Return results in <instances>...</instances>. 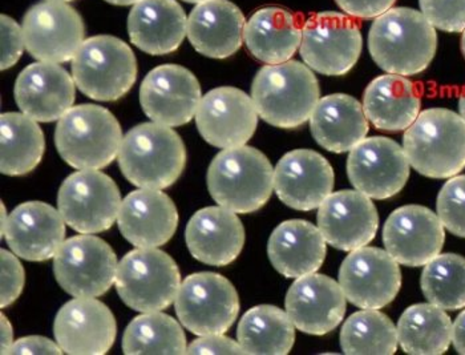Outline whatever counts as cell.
Instances as JSON below:
<instances>
[{"label": "cell", "instance_id": "1", "mask_svg": "<svg viewBox=\"0 0 465 355\" xmlns=\"http://www.w3.org/2000/svg\"><path fill=\"white\" fill-rule=\"evenodd\" d=\"M369 50L375 64L387 74L419 75L436 55L438 34L423 14L413 8L394 7L372 23Z\"/></svg>", "mask_w": 465, "mask_h": 355}, {"label": "cell", "instance_id": "2", "mask_svg": "<svg viewBox=\"0 0 465 355\" xmlns=\"http://www.w3.org/2000/svg\"><path fill=\"white\" fill-rule=\"evenodd\" d=\"M321 88L309 65L289 60L261 68L252 85L258 116L282 130L302 127L320 102Z\"/></svg>", "mask_w": 465, "mask_h": 355}, {"label": "cell", "instance_id": "3", "mask_svg": "<svg viewBox=\"0 0 465 355\" xmlns=\"http://www.w3.org/2000/svg\"><path fill=\"white\" fill-rule=\"evenodd\" d=\"M403 150L410 165L423 176H458L465 168V122L447 108L423 111L404 132Z\"/></svg>", "mask_w": 465, "mask_h": 355}, {"label": "cell", "instance_id": "4", "mask_svg": "<svg viewBox=\"0 0 465 355\" xmlns=\"http://www.w3.org/2000/svg\"><path fill=\"white\" fill-rule=\"evenodd\" d=\"M186 150L171 127L143 123L132 128L123 139L119 165L131 184L145 189L172 187L183 174Z\"/></svg>", "mask_w": 465, "mask_h": 355}, {"label": "cell", "instance_id": "5", "mask_svg": "<svg viewBox=\"0 0 465 355\" xmlns=\"http://www.w3.org/2000/svg\"><path fill=\"white\" fill-rule=\"evenodd\" d=\"M274 188V169L255 148H228L214 157L208 169V189L218 205L234 213L260 211Z\"/></svg>", "mask_w": 465, "mask_h": 355}, {"label": "cell", "instance_id": "6", "mask_svg": "<svg viewBox=\"0 0 465 355\" xmlns=\"http://www.w3.org/2000/svg\"><path fill=\"white\" fill-rule=\"evenodd\" d=\"M119 122L107 108L94 104L72 107L57 123L54 144L62 159L79 171L108 167L122 148Z\"/></svg>", "mask_w": 465, "mask_h": 355}, {"label": "cell", "instance_id": "7", "mask_svg": "<svg viewBox=\"0 0 465 355\" xmlns=\"http://www.w3.org/2000/svg\"><path fill=\"white\" fill-rule=\"evenodd\" d=\"M72 76L80 93L97 102H116L137 80V60L123 40L99 35L84 40L72 60Z\"/></svg>", "mask_w": 465, "mask_h": 355}, {"label": "cell", "instance_id": "8", "mask_svg": "<svg viewBox=\"0 0 465 355\" xmlns=\"http://www.w3.org/2000/svg\"><path fill=\"white\" fill-rule=\"evenodd\" d=\"M114 285L120 299L132 311H162L179 294L180 269L171 256L157 248L134 249L117 265Z\"/></svg>", "mask_w": 465, "mask_h": 355}, {"label": "cell", "instance_id": "9", "mask_svg": "<svg viewBox=\"0 0 465 355\" xmlns=\"http://www.w3.org/2000/svg\"><path fill=\"white\" fill-rule=\"evenodd\" d=\"M174 305L183 328L200 337L225 334L240 313V300L231 281L211 271L186 277Z\"/></svg>", "mask_w": 465, "mask_h": 355}, {"label": "cell", "instance_id": "10", "mask_svg": "<svg viewBox=\"0 0 465 355\" xmlns=\"http://www.w3.org/2000/svg\"><path fill=\"white\" fill-rule=\"evenodd\" d=\"M361 50L363 36L351 16L326 11L304 22L301 56L304 64L322 75H346L357 64Z\"/></svg>", "mask_w": 465, "mask_h": 355}, {"label": "cell", "instance_id": "11", "mask_svg": "<svg viewBox=\"0 0 465 355\" xmlns=\"http://www.w3.org/2000/svg\"><path fill=\"white\" fill-rule=\"evenodd\" d=\"M117 265L116 253L104 240L82 234L60 246L54 257V274L71 296L96 299L114 285Z\"/></svg>", "mask_w": 465, "mask_h": 355}, {"label": "cell", "instance_id": "12", "mask_svg": "<svg viewBox=\"0 0 465 355\" xmlns=\"http://www.w3.org/2000/svg\"><path fill=\"white\" fill-rule=\"evenodd\" d=\"M116 182L99 171H80L63 182L57 194V209L65 224L82 234L108 231L122 206Z\"/></svg>", "mask_w": 465, "mask_h": 355}, {"label": "cell", "instance_id": "13", "mask_svg": "<svg viewBox=\"0 0 465 355\" xmlns=\"http://www.w3.org/2000/svg\"><path fill=\"white\" fill-rule=\"evenodd\" d=\"M22 30L25 50L39 62H70L84 43V22L64 2L34 5L25 13Z\"/></svg>", "mask_w": 465, "mask_h": 355}, {"label": "cell", "instance_id": "14", "mask_svg": "<svg viewBox=\"0 0 465 355\" xmlns=\"http://www.w3.org/2000/svg\"><path fill=\"white\" fill-rule=\"evenodd\" d=\"M409 159L403 148L389 137L361 140L350 151L347 174L357 191L372 200H387L406 187Z\"/></svg>", "mask_w": 465, "mask_h": 355}, {"label": "cell", "instance_id": "15", "mask_svg": "<svg viewBox=\"0 0 465 355\" xmlns=\"http://www.w3.org/2000/svg\"><path fill=\"white\" fill-rule=\"evenodd\" d=\"M340 285L352 305L379 311L398 296L401 286V268L389 251L363 246L350 251L341 262Z\"/></svg>", "mask_w": 465, "mask_h": 355}, {"label": "cell", "instance_id": "16", "mask_svg": "<svg viewBox=\"0 0 465 355\" xmlns=\"http://www.w3.org/2000/svg\"><path fill=\"white\" fill-rule=\"evenodd\" d=\"M196 124L203 139L215 148L242 147L257 130L258 113L249 94L238 88L220 87L201 100Z\"/></svg>", "mask_w": 465, "mask_h": 355}, {"label": "cell", "instance_id": "17", "mask_svg": "<svg viewBox=\"0 0 465 355\" xmlns=\"http://www.w3.org/2000/svg\"><path fill=\"white\" fill-rule=\"evenodd\" d=\"M203 94L197 77L177 64L152 70L140 87L143 113L166 127L188 124L200 107Z\"/></svg>", "mask_w": 465, "mask_h": 355}, {"label": "cell", "instance_id": "18", "mask_svg": "<svg viewBox=\"0 0 465 355\" xmlns=\"http://www.w3.org/2000/svg\"><path fill=\"white\" fill-rule=\"evenodd\" d=\"M444 229L438 214L426 206H401L383 226V243L396 262L419 268L440 254L446 242Z\"/></svg>", "mask_w": 465, "mask_h": 355}, {"label": "cell", "instance_id": "19", "mask_svg": "<svg viewBox=\"0 0 465 355\" xmlns=\"http://www.w3.org/2000/svg\"><path fill=\"white\" fill-rule=\"evenodd\" d=\"M295 328L310 336L335 330L346 314V296L337 281L315 271L294 281L285 300Z\"/></svg>", "mask_w": 465, "mask_h": 355}, {"label": "cell", "instance_id": "20", "mask_svg": "<svg viewBox=\"0 0 465 355\" xmlns=\"http://www.w3.org/2000/svg\"><path fill=\"white\" fill-rule=\"evenodd\" d=\"M57 345L70 355H104L116 340L117 325L108 306L94 299L65 303L54 325Z\"/></svg>", "mask_w": 465, "mask_h": 355}, {"label": "cell", "instance_id": "21", "mask_svg": "<svg viewBox=\"0 0 465 355\" xmlns=\"http://www.w3.org/2000/svg\"><path fill=\"white\" fill-rule=\"evenodd\" d=\"M317 220L326 242L343 251L369 245L375 239L379 226L372 199L359 191L330 194L318 209Z\"/></svg>", "mask_w": 465, "mask_h": 355}, {"label": "cell", "instance_id": "22", "mask_svg": "<svg viewBox=\"0 0 465 355\" xmlns=\"http://www.w3.org/2000/svg\"><path fill=\"white\" fill-rule=\"evenodd\" d=\"M334 188V171L322 154L312 150L286 153L274 169L278 199L295 211L320 208Z\"/></svg>", "mask_w": 465, "mask_h": 355}, {"label": "cell", "instance_id": "23", "mask_svg": "<svg viewBox=\"0 0 465 355\" xmlns=\"http://www.w3.org/2000/svg\"><path fill=\"white\" fill-rule=\"evenodd\" d=\"M180 217L176 205L160 189L132 192L123 200L117 224L126 242L136 248H159L171 242Z\"/></svg>", "mask_w": 465, "mask_h": 355}, {"label": "cell", "instance_id": "24", "mask_svg": "<svg viewBox=\"0 0 465 355\" xmlns=\"http://www.w3.org/2000/svg\"><path fill=\"white\" fill-rule=\"evenodd\" d=\"M74 76L56 63L28 65L15 82L14 94L23 113L39 123L62 119L74 103Z\"/></svg>", "mask_w": 465, "mask_h": 355}, {"label": "cell", "instance_id": "25", "mask_svg": "<svg viewBox=\"0 0 465 355\" xmlns=\"http://www.w3.org/2000/svg\"><path fill=\"white\" fill-rule=\"evenodd\" d=\"M3 237L20 259L48 261L64 242L65 222L54 206L40 202H25L8 217Z\"/></svg>", "mask_w": 465, "mask_h": 355}, {"label": "cell", "instance_id": "26", "mask_svg": "<svg viewBox=\"0 0 465 355\" xmlns=\"http://www.w3.org/2000/svg\"><path fill=\"white\" fill-rule=\"evenodd\" d=\"M186 246L197 261L206 265H231L245 245V228L237 213L223 206L196 212L186 226Z\"/></svg>", "mask_w": 465, "mask_h": 355}, {"label": "cell", "instance_id": "27", "mask_svg": "<svg viewBox=\"0 0 465 355\" xmlns=\"http://www.w3.org/2000/svg\"><path fill=\"white\" fill-rule=\"evenodd\" d=\"M128 34L143 53L169 55L183 44L188 19L176 0H140L129 13Z\"/></svg>", "mask_w": 465, "mask_h": 355}, {"label": "cell", "instance_id": "28", "mask_svg": "<svg viewBox=\"0 0 465 355\" xmlns=\"http://www.w3.org/2000/svg\"><path fill=\"white\" fill-rule=\"evenodd\" d=\"M245 25V16L234 3L208 0L192 11L186 35L201 55L226 59L242 45Z\"/></svg>", "mask_w": 465, "mask_h": 355}, {"label": "cell", "instance_id": "29", "mask_svg": "<svg viewBox=\"0 0 465 355\" xmlns=\"http://www.w3.org/2000/svg\"><path fill=\"white\" fill-rule=\"evenodd\" d=\"M268 254L278 273L300 279L320 271L326 257V240L312 222L289 220L272 231Z\"/></svg>", "mask_w": 465, "mask_h": 355}, {"label": "cell", "instance_id": "30", "mask_svg": "<svg viewBox=\"0 0 465 355\" xmlns=\"http://www.w3.org/2000/svg\"><path fill=\"white\" fill-rule=\"evenodd\" d=\"M310 130L323 150L344 153L369 133V120L355 97L334 94L320 99L310 117Z\"/></svg>", "mask_w": 465, "mask_h": 355}, {"label": "cell", "instance_id": "31", "mask_svg": "<svg viewBox=\"0 0 465 355\" xmlns=\"http://www.w3.org/2000/svg\"><path fill=\"white\" fill-rule=\"evenodd\" d=\"M420 107L419 88L406 76L376 77L364 91V114L379 131H406L418 119Z\"/></svg>", "mask_w": 465, "mask_h": 355}, {"label": "cell", "instance_id": "32", "mask_svg": "<svg viewBox=\"0 0 465 355\" xmlns=\"http://www.w3.org/2000/svg\"><path fill=\"white\" fill-rule=\"evenodd\" d=\"M243 40L249 53L265 64L289 62L302 43V27L285 8H260L246 22Z\"/></svg>", "mask_w": 465, "mask_h": 355}, {"label": "cell", "instance_id": "33", "mask_svg": "<svg viewBox=\"0 0 465 355\" xmlns=\"http://www.w3.org/2000/svg\"><path fill=\"white\" fill-rule=\"evenodd\" d=\"M453 323L444 309L433 303L410 306L398 323L399 345L411 355H441L452 342Z\"/></svg>", "mask_w": 465, "mask_h": 355}, {"label": "cell", "instance_id": "34", "mask_svg": "<svg viewBox=\"0 0 465 355\" xmlns=\"http://www.w3.org/2000/svg\"><path fill=\"white\" fill-rule=\"evenodd\" d=\"M237 337L245 354L286 355L294 346L295 326L282 309L260 305L241 318Z\"/></svg>", "mask_w": 465, "mask_h": 355}, {"label": "cell", "instance_id": "35", "mask_svg": "<svg viewBox=\"0 0 465 355\" xmlns=\"http://www.w3.org/2000/svg\"><path fill=\"white\" fill-rule=\"evenodd\" d=\"M2 131V169L7 176H25L42 162L45 134L35 120L27 114L8 113L0 117Z\"/></svg>", "mask_w": 465, "mask_h": 355}, {"label": "cell", "instance_id": "36", "mask_svg": "<svg viewBox=\"0 0 465 355\" xmlns=\"http://www.w3.org/2000/svg\"><path fill=\"white\" fill-rule=\"evenodd\" d=\"M186 337L174 318L153 311L134 318L123 337V351L137 354H186Z\"/></svg>", "mask_w": 465, "mask_h": 355}, {"label": "cell", "instance_id": "37", "mask_svg": "<svg viewBox=\"0 0 465 355\" xmlns=\"http://www.w3.org/2000/svg\"><path fill=\"white\" fill-rule=\"evenodd\" d=\"M341 348L350 355H392L398 350V329L378 311H358L341 326Z\"/></svg>", "mask_w": 465, "mask_h": 355}, {"label": "cell", "instance_id": "38", "mask_svg": "<svg viewBox=\"0 0 465 355\" xmlns=\"http://www.w3.org/2000/svg\"><path fill=\"white\" fill-rule=\"evenodd\" d=\"M424 296L444 311L465 308V259L459 254H439L424 265L420 280Z\"/></svg>", "mask_w": 465, "mask_h": 355}, {"label": "cell", "instance_id": "39", "mask_svg": "<svg viewBox=\"0 0 465 355\" xmlns=\"http://www.w3.org/2000/svg\"><path fill=\"white\" fill-rule=\"evenodd\" d=\"M436 208L444 228L465 239V174L448 180L439 192Z\"/></svg>", "mask_w": 465, "mask_h": 355}, {"label": "cell", "instance_id": "40", "mask_svg": "<svg viewBox=\"0 0 465 355\" xmlns=\"http://www.w3.org/2000/svg\"><path fill=\"white\" fill-rule=\"evenodd\" d=\"M419 5L436 30L450 34L465 30V0H419Z\"/></svg>", "mask_w": 465, "mask_h": 355}, {"label": "cell", "instance_id": "41", "mask_svg": "<svg viewBox=\"0 0 465 355\" xmlns=\"http://www.w3.org/2000/svg\"><path fill=\"white\" fill-rule=\"evenodd\" d=\"M2 296L0 306L2 309L13 305L22 294L25 288V269L18 257L10 251L2 249Z\"/></svg>", "mask_w": 465, "mask_h": 355}, {"label": "cell", "instance_id": "42", "mask_svg": "<svg viewBox=\"0 0 465 355\" xmlns=\"http://www.w3.org/2000/svg\"><path fill=\"white\" fill-rule=\"evenodd\" d=\"M23 30L15 20L2 15V70H8L19 62L25 51Z\"/></svg>", "mask_w": 465, "mask_h": 355}, {"label": "cell", "instance_id": "43", "mask_svg": "<svg viewBox=\"0 0 465 355\" xmlns=\"http://www.w3.org/2000/svg\"><path fill=\"white\" fill-rule=\"evenodd\" d=\"M186 354H245L242 346L223 334L203 336L193 340L186 349Z\"/></svg>", "mask_w": 465, "mask_h": 355}, {"label": "cell", "instance_id": "44", "mask_svg": "<svg viewBox=\"0 0 465 355\" xmlns=\"http://www.w3.org/2000/svg\"><path fill=\"white\" fill-rule=\"evenodd\" d=\"M396 0H335L341 11L358 19H375L394 7Z\"/></svg>", "mask_w": 465, "mask_h": 355}, {"label": "cell", "instance_id": "45", "mask_svg": "<svg viewBox=\"0 0 465 355\" xmlns=\"http://www.w3.org/2000/svg\"><path fill=\"white\" fill-rule=\"evenodd\" d=\"M63 349L45 337L20 338L8 349L7 354H63Z\"/></svg>", "mask_w": 465, "mask_h": 355}, {"label": "cell", "instance_id": "46", "mask_svg": "<svg viewBox=\"0 0 465 355\" xmlns=\"http://www.w3.org/2000/svg\"><path fill=\"white\" fill-rule=\"evenodd\" d=\"M452 343L459 354L465 355V311L459 314L453 323Z\"/></svg>", "mask_w": 465, "mask_h": 355}, {"label": "cell", "instance_id": "47", "mask_svg": "<svg viewBox=\"0 0 465 355\" xmlns=\"http://www.w3.org/2000/svg\"><path fill=\"white\" fill-rule=\"evenodd\" d=\"M2 320H0V325H2V330H0V340H2V346H0V353L7 354L8 349L13 346L14 340V331L13 326H11L10 320L5 318V314H2Z\"/></svg>", "mask_w": 465, "mask_h": 355}, {"label": "cell", "instance_id": "48", "mask_svg": "<svg viewBox=\"0 0 465 355\" xmlns=\"http://www.w3.org/2000/svg\"><path fill=\"white\" fill-rule=\"evenodd\" d=\"M459 113H460L461 119L465 122V87L461 91L460 99H459Z\"/></svg>", "mask_w": 465, "mask_h": 355}, {"label": "cell", "instance_id": "49", "mask_svg": "<svg viewBox=\"0 0 465 355\" xmlns=\"http://www.w3.org/2000/svg\"><path fill=\"white\" fill-rule=\"evenodd\" d=\"M105 2L111 3V5H136L140 0H105Z\"/></svg>", "mask_w": 465, "mask_h": 355}, {"label": "cell", "instance_id": "50", "mask_svg": "<svg viewBox=\"0 0 465 355\" xmlns=\"http://www.w3.org/2000/svg\"><path fill=\"white\" fill-rule=\"evenodd\" d=\"M8 217L7 213H5V205L2 204V236L5 233V225H7Z\"/></svg>", "mask_w": 465, "mask_h": 355}, {"label": "cell", "instance_id": "51", "mask_svg": "<svg viewBox=\"0 0 465 355\" xmlns=\"http://www.w3.org/2000/svg\"><path fill=\"white\" fill-rule=\"evenodd\" d=\"M461 53H463L465 59V30L463 31V35H461Z\"/></svg>", "mask_w": 465, "mask_h": 355}, {"label": "cell", "instance_id": "52", "mask_svg": "<svg viewBox=\"0 0 465 355\" xmlns=\"http://www.w3.org/2000/svg\"><path fill=\"white\" fill-rule=\"evenodd\" d=\"M183 2H186V3H197V5H200V3L208 2V0H183Z\"/></svg>", "mask_w": 465, "mask_h": 355}, {"label": "cell", "instance_id": "53", "mask_svg": "<svg viewBox=\"0 0 465 355\" xmlns=\"http://www.w3.org/2000/svg\"><path fill=\"white\" fill-rule=\"evenodd\" d=\"M48 2H71V0H48Z\"/></svg>", "mask_w": 465, "mask_h": 355}]
</instances>
